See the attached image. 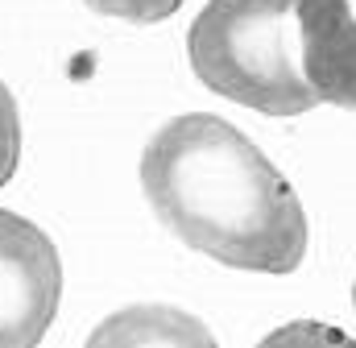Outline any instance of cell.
Here are the masks:
<instances>
[{"label":"cell","mask_w":356,"mask_h":348,"mask_svg":"<svg viewBox=\"0 0 356 348\" xmlns=\"http://www.w3.org/2000/svg\"><path fill=\"white\" fill-rule=\"evenodd\" d=\"M141 191L186 249L232 269L290 274L307 253V212L286 174L224 116L186 112L141 154Z\"/></svg>","instance_id":"obj_1"},{"label":"cell","mask_w":356,"mask_h":348,"mask_svg":"<svg viewBox=\"0 0 356 348\" xmlns=\"http://www.w3.org/2000/svg\"><path fill=\"white\" fill-rule=\"evenodd\" d=\"M186 54L207 91L266 116H302L319 104L302 71L298 0H207Z\"/></svg>","instance_id":"obj_2"},{"label":"cell","mask_w":356,"mask_h":348,"mask_svg":"<svg viewBox=\"0 0 356 348\" xmlns=\"http://www.w3.org/2000/svg\"><path fill=\"white\" fill-rule=\"evenodd\" d=\"M63 261L54 241L0 207V348H33L58 315Z\"/></svg>","instance_id":"obj_3"},{"label":"cell","mask_w":356,"mask_h":348,"mask_svg":"<svg viewBox=\"0 0 356 348\" xmlns=\"http://www.w3.org/2000/svg\"><path fill=\"white\" fill-rule=\"evenodd\" d=\"M298 46L319 104L356 108V0H298Z\"/></svg>","instance_id":"obj_4"},{"label":"cell","mask_w":356,"mask_h":348,"mask_svg":"<svg viewBox=\"0 0 356 348\" xmlns=\"http://www.w3.org/2000/svg\"><path fill=\"white\" fill-rule=\"evenodd\" d=\"M124 315L137 319L141 328H133V324H124V319H112L108 328L95 332V340H112V336H120V340H133V345H145V340H199V345H207V332L195 328L191 319H182L178 311L141 307V311H124Z\"/></svg>","instance_id":"obj_5"},{"label":"cell","mask_w":356,"mask_h":348,"mask_svg":"<svg viewBox=\"0 0 356 348\" xmlns=\"http://www.w3.org/2000/svg\"><path fill=\"white\" fill-rule=\"evenodd\" d=\"M83 4L104 17H120L129 25H154V21H166L182 8V0H83Z\"/></svg>","instance_id":"obj_6"},{"label":"cell","mask_w":356,"mask_h":348,"mask_svg":"<svg viewBox=\"0 0 356 348\" xmlns=\"http://www.w3.org/2000/svg\"><path fill=\"white\" fill-rule=\"evenodd\" d=\"M17 162H21V116L13 91L0 84V187L13 178Z\"/></svg>","instance_id":"obj_7"},{"label":"cell","mask_w":356,"mask_h":348,"mask_svg":"<svg viewBox=\"0 0 356 348\" xmlns=\"http://www.w3.org/2000/svg\"><path fill=\"white\" fill-rule=\"evenodd\" d=\"M353 307H356V282H353Z\"/></svg>","instance_id":"obj_8"}]
</instances>
